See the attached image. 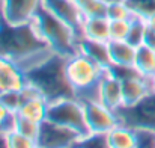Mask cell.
I'll list each match as a JSON object with an SVG mask.
<instances>
[{"instance_id":"6da1fadb","label":"cell","mask_w":155,"mask_h":148,"mask_svg":"<svg viewBox=\"0 0 155 148\" xmlns=\"http://www.w3.org/2000/svg\"><path fill=\"white\" fill-rule=\"evenodd\" d=\"M0 54L29 73L56 54L35 32L32 24L12 26L0 20Z\"/></svg>"},{"instance_id":"7a4b0ae2","label":"cell","mask_w":155,"mask_h":148,"mask_svg":"<svg viewBox=\"0 0 155 148\" xmlns=\"http://www.w3.org/2000/svg\"><path fill=\"white\" fill-rule=\"evenodd\" d=\"M30 24L39 35V38L56 54L62 57H69L78 51V43L81 40L78 33L65 21L51 14L44 5H41Z\"/></svg>"},{"instance_id":"3957f363","label":"cell","mask_w":155,"mask_h":148,"mask_svg":"<svg viewBox=\"0 0 155 148\" xmlns=\"http://www.w3.org/2000/svg\"><path fill=\"white\" fill-rule=\"evenodd\" d=\"M105 68L98 65L87 54L77 51L65 59V76L80 101L98 100V88Z\"/></svg>"},{"instance_id":"277c9868","label":"cell","mask_w":155,"mask_h":148,"mask_svg":"<svg viewBox=\"0 0 155 148\" xmlns=\"http://www.w3.org/2000/svg\"><path fill=\"white\" fill-rule=\"evenodd\" d=\"M65 59L54 54L51 59L39 65L38 68L26 73L27 82L36 86L48 103L66 97H74V91L65 76Z\"/></svg>"},{"instance_id":"5b68a950","label":"cell","mask_w":155,"mask_h":148,"mask_svg":"<svg viewBox=\"0 0 155 148\" xmlns=\"http://www.w3.org/2000/svg\"><path fill=\"white\" fill-rule=\"evenodd\" d=\"M47 119L78 132L83 138L91 136L83 103L75 97H66L48 103Z\"/></svg>"},{"instance_id":"8992f818","label":"cell","mask_w":155,"mask_h":148,"mask_svg":"<svg viewBox=\"0 0 155 148\" xmlns=\"http://www.w3.org/2000/svg\"><path fill=\"white\" fill-rule=\"evenodd\" d=\"M120 124L134 130H152L155 132V92L130 107H120L116 112Z\"/></svg>"},{"instance_id":"52a82bcc","label":"cell","mask_w":155,"mask_h":148,"mask_svg":"<svg viewBox=\"0 0 155 148\" xmlns=\"http://www.w3.org/2000/svg\"><path fill=\"white\" fill-rule=\"evenodd\" d=\"M81 139H84V138L78 132L45 119L41 124V132H39V138H38V147L75 148Z\"/></svg>"},{"instance_id":"ba28073f","label":"cell","mask_w":155,"mask_h":148,"mask_svg":"<svg viewBox=\"0 0 155 148\" xmlns=\"http://www.w3.org/2000/svg\"><path fill=\"white\" fill-rule=\"evenodd\" d=\"M84 106L86 122L91 135H105L120 124L116 112L104 106L100 100L81 101Z\"/></svg>"},{"instance_id":"9c48e42d","label":"cell","mask_w":155,"mask_h":148,"mask_svg":"<svg viewBox=\"0 0 155 148\" xmlns=\"http://www.w3.org/2000/svg\"><path fill=\"white\" fill-rule=\"evenodd\" d=\"M41 5L42 0H0V15L12 26L29 24Z\"/></svg>"},{"instance_id":"30bf717a","label":"cell","mask_w":155,"mask_h":148,"mask_svg":"<svg viewBox=\"0 0 155 148\" xmlns=\"http://www.w3.org/2000/svg\"><path fill=\"white\" fill-rule=\"evenodd\" d=\"M42 5L57 18L71 26L81 38V26L84 21V15L75 0H42Z\"/></svg>"},{"instance_id":"8fae6325","label":"cell","mask_w":155,"mask_h":148,"mask_svg":"<svg viewBox=\"0 0 155 148\" xmlns=\"http://www.w3.org/2000/svg\"><path fill=\"white\" fill-rule=\"evenodd\" d=\"M98 100L113 112H117L124 106L122 80L111 68L105 70L104 76L101 77L100 88H98Z\"/></svg>"},{"instance_id":"7c38bea8","label":"cell","mask_w":155,"mask_h":148,"mask_svg":"<svg viewBox=\"0 0 155 148\" xmlns=\"http://www.w3.org/2000/svg\"><path fill=\"white\" fill-rule=\"evenodd\" d=\"M27 85L26 73L9 57L0 54V94L21 91Z\"/></svg>"},{"instance_id":"4fadbf2b","label":"cell","mask_w":155,"mask_h":148,"mask_svg":"<svg viewBox=\"0 0 155 148\" xmlns=\"http://www.w3.org/2000/svg\"><path fill=\"white\" fill-rule=\"evenodd\" d=\"M108 53L111 65L116 68H134L137 47L128 41H108Z\"/></svg>"},{"instance_id":"5bb4252c","label":"cell","mask_w":155,"mask_h":148,"mask_svg":"<svg viewBox=\"0 0 155 148\" xmlns=\"http://www.w3.org/2000/svg\"><path fill=\"white\" fill-rule=\"evenodd\" d=\"M81 38L108 43L110 41V20L107 17H89L84 18L81 26Z\"/></svg>"},{"instance_id":"9a60e30c","label":"cell","mask_w":155,"mask_h":148,"mask_svg":"<svg viewBox=\"0 0 155 148\" xmlns=\"http://www.w3.org/2000/svg\"><path fill=\"white\" fill-rule=\"evenodd\" d=\"M78 51L87 54L91 59H94L98 65H101L105 70H110L113 67L108 53V43H100V41L81 38L78 43Z\"/></svg>"},{"instance_id":"2e32d148","label":"cell","mask_w":155,"mask_h":148,"mask_svg":"<svg viewBox=\"0 0 155 148\" xmlns=\"http://www.w3.org/2000/svg\"><path fill=\"white\" fill-rule=\"evenodd\" d=\"M47 110H48V101L44 97H32L23 100L17 115L42 124L47 119Z\"/></svg>"},{"instance_id":"e0dca14e","label":"cell","mask_w":155,"mask_h":148,"mask_svg":"<svg viewBox=\"0 0 155 148\" xmlns=\"http://www.w3.org/2000/svg\"><path fill=\"white\" fill-rule=\"evenodd\" d=\"M105 141L110 148H137V133L134 129L119 124L105 133Z\"/></svg>"},{"instance_id":"ac0fdd59","label":"cell","mask_w":155,"mask_h":148,"mask_svg":"<svg viewBox=\"0 0 155 148\" xmlns=\"http://www.w3.org/2000/svg\"><path fill=\"white\" fill-rule=\"evenodd\" d=\"M134 68L139 74H142L143 77H148V79L152 74H155V50L145 44L137 47Z\"/></svg>"},{"instance_id":"d6986e66","label":"cell","mask_w":155,"mask_h":148,"mask_svg":"<svg viewBox=\"0 0 155 148\" xmlns=\"http://www.w3.org/2000/svg\"><path fill=\"white\" fill-rule=\"evenodd\" d=\"M146 29H148V24H146L145 17L134 15L133 20H131V27H130L128 36H127L125 41H128V43H130L131 46H134V47H140V46H143Z\"/></svg>"},{"instance_id":"ffe728a7","label":"cell","mask_w":155,"mask_h":148,"mask_svg":"<svg viewBox=\"0 0 155 148\" xmlns=\"http://www.w3.org/2000/svg\"><path fill=\"white\" fill-rule=\"evenodd\" d=\"M134 11L130 8V5L125 0L120 2H113L107 5V14L105 17L110 21H116V20H131L134 17Z\"/></svg>"},{"instance_id":"44dd1931","label":"cell","mask_w":155,"mask_h":148,"mask_svg":"<svg viewBox=\"0 0 155 148\" xmlns=\"http://www.w3.org/2000/svg\"><path fill=\"white\" fill-rule=\"evenodd\" d=\"M14 129L18 133L24 135L26 138L36 141V144H38V138H39V132H41V124L39 122H35L32 119H27V118H23L20 115H15V126H14Z\"/></svg>"},{"instance_id":"7402d4cb","label":"cell","mask_w":155,"mask_h":148,"mask_svg":"<svg viewBox=\"0 0 155 148\" xmlns=\"http://www.w3.org/2000/svg\"><path fill=\"white\" fill-rule=\"evenodd\" d=\"M5 144H6V148H36L38 147L36 141L26 138L24 135L18 133L15 129L5 135Z\"/></svg>"},{"instance_id":"603a6c76","label":"cell","mask_w":155,"mask_h":148,"mask_svg":"<svg viewBox=\"0 0 155 148\" xmlns=\"http://www.w3.org/2000/svg\"><path fill=\"white\" fill-rule=\"evenodd\" d=\"M131 20L110 21V41H125L131 27Z\"/></svg>"},{"instance_id":"cb8c5ba5","label":"cell","mask_w":155,"mask_h":148,"mask_svg":"<svg viewBox=\"0 0 155 148\" xmlns=\"http://www.w3.org/2000/svg\"><path fill=\"white\" fill-rule=\"evenodd\" d=\"M107 5L108 3H105L104 0H91L81 8V12H83L84 18H89V17H105Z\"/></svg>"},{"instance_id":"d4e9b609","label":"cell","mask_w":155,"mask_h":148,"mask_svg":"<svg viewBox=\"0 0 155 148\" xmlns=\"http://www.w3.org/2000/svg\"><path fill=\"white\" fill-rule=\"evenodd\" d=\"M15 115H17V113L11 112V110L0 101V135H6L8 132L14 130Z\"/></svg>"},{"instance_id":"484cf974","label":"cell","mask_w":155,"mask_h":148,"mask_svg":"<svg viewBox=\"0 0 155 148\" xmlns=\"http://www.w3.org/2000/svg\"><path fill=\"white\" fill-rule=\"evenodd\" d=\"M130 8L134 11L136 15L148 17L149 14L155 12V0H125Z\"/></svg>"},{"instance_id":"4316f807","label":"cell","mask_w":155,"mask_h":148,"mask_svg":"<svg viewBox=\"0 0 155 148\" xmlns=\"http://www.w3.org/2000/svg\"><path fill=\"white\" fill-rule=\"evenodd\" d=\"M0 101L14 113L18 112L23 98H21V91H11V92H5V94H0Z\"/></svg>"},{"instance_id":"83f0119b","label":"cell","mask_w":155,"mask_h":148,"mask_svg":"<svg viewBox=\"0 0 155 148\" xmlns=\"http://www.w3.org/2000/svg\"><path fill=\"white\" fill-rule=\"evenodd\" d=\"M137 148H155V132L137 129Z\"/></svg>"},{"instance_id":"f1b7e54d","label":"cell","mask_w":155,"mask_h":148,"mask_svg":"<svg viewBox=\"0 0 155 148\" xmlns=\"http://www.w3.org/2000/svg\"><path fill=\"white\" fill-rule=\"evenodd\" d=\"M145 46L151 47L155 50V30L154 29H146V33H145V41H143Z\"/></svg>"},{"instance_id":"f546056e","label":"cell","mask_w":155,"mask_h":148,"mask_svg":"<svg viewBox=\"0 0 155 148\" xmlns=\"http://www.w3.org/2000/svg\"><path fill=\"white\" fill-rule=\"evenodd\" d=\"M145 20H146L148 27H149V29H154V30H155V12L149 14L148 17H145Z\"/></svg>"},{"instance_id":"4dcf8cb0","label":"cell","mask_w":155,"mask_h":148,"mask_svg":"<svg viewBox=\"0 0 155 148\" xmlns=\"http://www.w3.org/2000/svg\"><path fill=\"white\" fill-rule=\"evenodd\" d=\"M148 80H149V86H151V91H152V92H155V74H152V76H151V77H149Z\"/></svg>"},{"instance_id":"1f68e13d","label":"cell","mask_w":155,"mask_h":148,"mask_svg":"<svg viewBox=\"0 0 155 148\" xmlns=\"http://www.w3.org/2000/svg\"><path fill=\"white\" fill-rule=\"evenodd\" d=\"M75 2L78 3V6H80V8H83V6H84L87 2H91V0H75Z\"/></svg>"},{"instance_id":"d6a6232c","label":"cell","mask_w":155,"mask_h":148,"mask_svg":"<svg viewBox=\"0 0 155 148\" xmlns=\"http://www.w3.org/2000/svg\"><path fill=\"white\" fill-rule=\"evenodd\" d=\"M105 3H113V2H120V0H104Z\"/></svg>"},{"instance_id":"836d02e7","label":"cell","mask_w":155,"mask_h":148,"mask_svg":"<svg viewBox=\"0 0 155 148\" xmlns=\"http://www.w3.org/2000/svg\"><path fill=\"white\" fill-rule=\"evenodd\" d=\"M0 20H2V15H0Z\"/></svg>"},{"instance_id":"e575fe53","label":"cell","mask_w":155,"mask_h":148,"mask_svg":"<svg viewBox=\"0 0 155 148\" xmlns=\"http://www.w3.org/2000/svg\"><path fill=\"white\" fill-rule=\"evenodd\" d=\"M36 148H41V147H36Z\"/></svg>"}]
</instances>
